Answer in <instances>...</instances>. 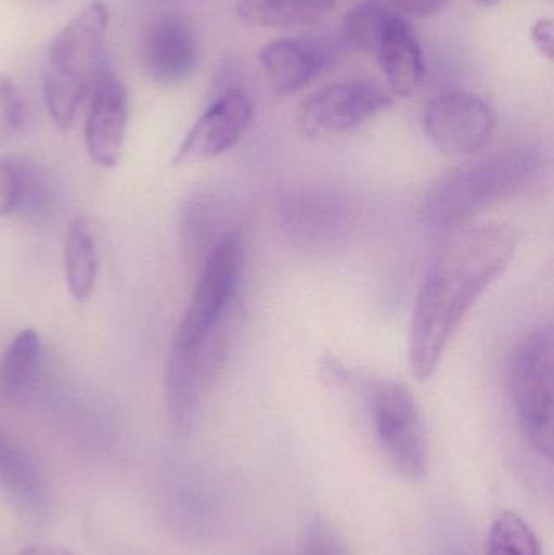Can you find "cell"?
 <instances>
[{"instance_id": "9c48e42d", "label": "cell", "mask_w": 554, "mask_h": 555, "mask_svg": "<svg viewBox=\"0 0 554 555\" xmlns=\"http://www.w3.org/2000/svg\"><path fill=\"white\" fill-rule=\"evenodd\" d=\"M283 230L306 247L332 246L345 237L353 221L347 198L327 188H301L280 204Z\"/></svg>"}, {"instance_id": "83f0119b", "label": "cell", "mask_w": 554, "mask_h": 555, "mask_svg": "<svg viewBox=\"0 0 554 555\" xmlns=\"http://www.w3.org/2000/svg\"><path fill=\"white\" fill-rule=\"evenodd\" d=\"M475 2L480 3V5L484 7H491L494 5V3L500 2V0H475Z\"/></svg>"}, {"instance_id": "5bb4252c", "label": "cell", "mask_w": 554, "mask_h": 555, "mask_svg": "<svg viewBox=\"0 0 554 555\" xmlns=\"http://www.w3.org/2000/svg\"><path fill=\"white\" fill-rule=\"evenodd\" d=\"M394 93L410 98L426 80V61L418 36L405 16L394 12L374 51Z\"/></svg>"}, {"instance_id": "4fadbf2b", "label": "cell", "mask_w": 554, "mask_h": 555, "mask_svg": "<svg viewBox=\"0 0 554 555\" xmlns=\"http://www.w3.org/2000/svg\"><path fill=\"white\" fill-rule=\"evenodd\" d=\"M142 64L155 83L178 85L188 80L198 64V44L191 23L179 15H162L146 28Z\"/></svg>"}, {"instance_id": "e0dca14e", "label": "cell", "mask_w": 554, "mask_h": 555, "mask_svg": "<svg viewBox=\"0 0 554 555\" xmlns=\"http://www.w3.org/2000/svg\"><path fill=\"white\" fill-rule=\"evenodd\" d=\"M0 485L29 507L41 502L42 482L35 463L3 429H0Z\"/></svg>"}, {"instance_id": "52a82bcc", "label": "cell", "mask_w": 554, "mask_h": 555, "mask_svg": "<svg viewBox=\"0 0 554 555\" xmlns=\"http://www.w3.org/2000/svg\"><path fill=\"white\" fill-rule=\"evenodd\" d=\"M390 103L392 96L374 81H342L305 98L296 111V127L309 139L338 135L363 126Z\"/></svg>"}, {"instance_id": "5b68a950", "label": "cell", "mask_w": 554, "mask_h": 555, "mask_svg": "<svg viewBox=\"0 0 554 555\" xmlns=\"http://www.w3.org/2000/svg\"><path fill=\"white\" fill-rule=\"evenodd\" d=\"M243 270V240L228 231L211 247L202 267L191 304L179 323L172 348L192 351L218 326L236 315L237 287Z\"/></svg>"}, {"instance_id": "8fae6325", "label": "cell", "mask_w": 554, "mask_h": 555, "mask_svg": "<svg viewBox=\"0 0 554 555\" xmlns=\"http://www.w3.org/2000/svg\"><path fill=\"white\" fill-rule=\"evenodd\" d=\"M337 61V46L314 36L276 39L263 46L259 54L260 67L280 96L298 93Z\"/></svg>"}, {"instance_id": "9a60e30c", "label": "cell", "mask_w": 554, "mask_h": 555, "mask_svg": "<svg viewBox=\"0 0 554 555\" xmlns=\"http://www.w3.org/2000/svg\"><path fill=\"white\" fill-rule=\"evenodd\" d=\"M337 0H237L241 20L260 28L311 25L327 16Z\"/></svg>"}, {"instance_id": "7c38bea8", "label": "cell", "mask_w": 554, "mask_h": 555, "mask_svg": "<svg viewBox=\"0 0 554 555\" xmlns=\"http://www.w3.org/2000/svg\"><path fill=\"white\" fill-rule=\"evenodd\" d=\"M85 122L88 155L101 168H114L123 155L129 119V94L123 81L104 68L90 93Z\"/></svg>"}, {"instance_id": "30bf717a", "label": "cell", "mask_w": 554, "mask_h": 555, "mask_svg": "<svg viewBox=\"0 0 554 555\" xmlns=\"http://www.w3.org/2000/svg\"><path fill=\"white\" fill-rule=\"evenodd\" d=\"M253 117V101L243 90L220 91L182 140L176 165L205 162L230 152L249 129Z\"/></svg>"}, {"instance_id": "d6986e66", "label": "cell", "mask_w": 554, "mask_h": 555, "mask_svg": "<svg viewBox=\"0 0 554 555\" xmlns=\"http://www.w3.org/2000/svg\"><path fill=\"white\" fill-rule=\"evenodd\" d=\"M394 10L381 0H364L355 5L342 22V38L348 48L374 54Z\"/></svg>"}, {"instance_id": "277c9868", "label": "cell", "mask_w": 554, "mask_h": 555, "mask_svg": "<svg viewBox=\"0 0 554 555\" xmlns=\"http://www.w3.org/2000/svg\"><path fill=\"white\" fill-rule=\"evenodd\" d=\"M361 388L384 455L400 475L422 479L428 466V447L412 391L386 377L364 378Z\"/></svg>"}, {"instance_id": "7a4b0ae2", "label": "cell", "mask_w": 554, "mask_h": 555, "mask_svg": "<svg viewBox=\"0 0 554 555\" xmlns=\"http://www.w3.org/2000/svg\"><path fill=\"white\" fill-rule=\"evenodd\" d=\"M545 166L537 146H513L452 168L423 198V223L436 233H458L488 208L529 188Z\"/></svg>"}, {"instance_id": "cb8c5ba5", "label": "cell", "mask_w": 554, "mask_h": 555, "mask_svg": "<svg viewBox=\"0 0 554 555\" xmlns=\"http://www.w3.org/2000/svg\"><path fill=\"white\" fill-rule=\"evenodd\" d=\"M18 204V175L15 159H0V217L12 214Z\"/></svg>"}, {"instance_id": "d4e9b609", "label": "cell", "mask_w": 554, "mask_h": 555, "mask_svg": "<svg viewBox=\"0 0 554 555\" xmlns=\"http://www.w3.org/2000/svg\"><path fill=\"white\" fill-rule=\"evenodd\" d=\"M449 2L451 0H386L384 3L399 15L425 18V16L442 12L449 5Z\"/></svg>"}, {"instance_id": "ba28073f", "label": "cell", "mask_w": 554, "mask_h": 555, "mask_svg": "<svg viewBox=\"0 0 554 555\" xmlns=\"http://www.w3.org/2000/svg\"><path fill=\"white\" fill-rule=\"evenodd\" d=\"M493 107L474 93L446 91L429 100L423 127L429 142L448 156L480 152L497 132Z\"/></svg>"}, {"instance_id": "484cf974", "label": "cell", "mask_w": 554, "mask_h": 555, "mask_svg": "<svg viewBox=\"0 0 554 555\" xmlns=\"http://www.w3.org/2000/svg\"><path fill=\"white\" fill-rule=\"evenodd\" d=\"M532 41L540 54L545 55L550 62L554 59V28L550 18L537 20L532 26Z\"/></svg>"}, {"instance_id": "ffe728a7", "label": "cell", "mask_w": 554, "mask_h": 555, "mask_svg": "<svg viewBox=\"0 0 554 555\" xmlns=\"http://www.w3.org/2000/svg\"><path fill=\"white\" fill-rule=\"evenodd\" d=\"M488 555H542V550L529 524L514 512H504L491 528Z\"/></svg>"}, {"instance_id": "2e32d148", "label": "cell", "mask_w": 554, "mask_h": 555, "mask_svg": "<svg viewBox=\"0 0 554 555\" xmlns=\"http://www.w3.org/2000/svg\"><path fill=\"white\" fill-rule=\"evenodd\" d=\"M64 269L72 297L78 302H85L93 293L98 276L96 240L85 218H75L68 228Z\"/></svg>"}, {"instance_id": "7402d4cb", "label": "cell", "mask_w": 554, "mask_h": 555, "mask_svg": "<svg viewBox=\"0 0 554 555\" xmlns=\"http://www.w3.org/2000/svg\"><path fill=\"white\" fill-rule=\"evenodd\" d=\"M0 114L13 132H20L28 126L29 103L26 94L12 78L2 74H0Z\"/></svg>"}, {"instance_id": "44dd1931", "label": "cell", "mask_w": 554, "mask_h": 555, "mask_svg": "<svg viewBox=\"0 0 554 555\" xmlns=\"http://www.w3.org/2000/svg\"><path fill=\"white\" fill-rule=\"evenodd\" d=\"M18 175V204L15 211H22L31 220H42L51 208V189L36 166L23 159H15Z\"/></svg>"}, {"instance_id": "6da1fadb", "label": "cell", "mask_w": 554, "mask_h": 555, "mask_svg": "<svg viewBox=\"0 0 554 555\" xmlns=\"http://www.w3.org/2000/svg\"><path fill=\"white\" fill-rule=\"evenodd\" d=\"M516 233L504 224L452 234L423 276L410 325L409 361L415 378L429 380L449 343L488 287L516 254Z\"/></svg>"}, {"instance_id": "603a6c76", "label": "cell", "mask_w": 554, "mask_h": 555, "mask_svg": "<svg viewBox=\"0 0 554 555\" xmlns=\"http://www.w3.org/2000/svg\"><path fill=\"white\" fill-rule=\"evenodd\" d=\"M305 555H351L344 538L325 521H314L306 531Z\"/></svg>"}, {"instance_id": "8992f818", "label": "cell", "mask_w": 554, "mask_h": 555, "mask_svg": "<svg viewBox=\"0 0 554 555\" xmlns=\"http://www.w3.org/2000/svg\"><path fill=\"white\" fill-rule=\"evenodd\" d=\"M109 13L94 2L78 12L52 39L48 49V67L42 85L67 88L88 98L101 72Z\"/></svg>"}, {"instance_id": "4316f807", "label": "cell", "mask_w": 554, "mask_h": 555, "mask_svg": "<svg viewBox=\"0 0 554 555\" xmlns=\"http://www.w3.org/2000/svg\"><path fill=\"white\" fill-rule=\"evenodd\" d=\"M18 555H75L67 547L51 546V544H35L26 547Z\"/></svg>"}, {"instance_id": "ac0fdd59", "label": "cell", "mask_w": 554, "mask_h": 555, "mask_svg": "<svg viewBox=\"0 0 554 555\" xmlns=\"http://www.w3.org/2000/svg\"><path fill=\"white\" fill-rule=\"evenodd\" d=\"M39 352L41 341L33 328L23 330L12 339L0 362V395L15 397L25 390L35 375Z\"/></svg>"}, {"instance_id": "3957f363", "label": "cell", "mask_w": 554, "mask_h": 555, "mask_svg": "<svg viewBox=\"0 0 554 555\" xmlns=\"http://www.w3.org/2000/svg\"><path fill=\"white\" fill-rule=\"evenodd\" d=\"M554 336L552 326L527 333L507 362V385L524 436L553 459Z\"/></svg>"}]
</instances>
